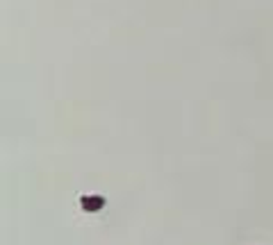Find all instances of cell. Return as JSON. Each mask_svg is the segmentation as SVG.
I'll use <instances>...</instances> for the list:
<instances>
[{
	"instance_id": "cell-1",
	"label": "cell",
	"mask_w": 273,
	"mask_h": 245,
	"mask_svg": "<svg viewBox=\"0 0 273 245\" xmlns=\"http://www.w3.org/2000/svg\"><path fill=\"white\" fill-rule=\"evenodd\" d=\"M105 207V197L101 195H85L82 197V209L85 211H101Z\"/></svg>"
}]
</instances>
